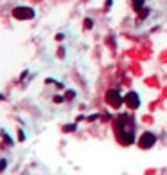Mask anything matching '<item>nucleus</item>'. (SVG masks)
I'll return each instance as SVG.
<instances>
[{
    "label": "nucleus",
    "instance_id": "1a4fd4ad",
    "mask_svg": "<svg viewBox=\"0 0 167 175\" xmlns=\"http://www.w3.org/2000/svg\"><path fill=\"white\" fill-rule=\"evenodd\" d=\"M0 170H6V159L0 161Z\"/></svg>",
    "mask_w": 167,
    "mask_h": 175
},
{
    "label": "nucleus",
    "instance_id": "39448f33",
    "mask_svg": "<svg viewBox=\"0 0 167 175\" xmlns=\"http://www.w3.org/2000/svg\"><path fill=\"white\" fill-rule=\"evenodd\" d=\"M124 103L128 105V108H138L140 107V98L137 92H129V94H126V98H124Z\"/></svg>",
    "mask_w": 167,
    "mask_h": 175
},
{
    "label": "nucleus",
    "instance_id": "20e7f679",
    "mask_svg": "<svg viewBox=\"0 0 167 175\" xmlns=\"http://www.w3.org/2000/svg\"><path fill=\"white\" fill-rule=\"evenodd\" d=\"M13 16H15L16 20H29V18L34 16V11H33L31 7H27V6H20V7H15Z\"/></svg>",
    "mask_w": 167,
    "mask_h": 175
},
{
    "label": "nucleus",
    "instance_id": "423d86ee",
    "mask_svg": "<svg viewBox=\"0 0 167 175\" xmlns=\"http://www.w3.org/2000/svg\"><path fill=\"white\" fill-rule=\"evenodd\" d=\"M133 6H135V11H138V15L144 11V0H133Z\"/></svg>",
    "mask_w": 167,
    "mask_h": 175
},
{
    "label": "nucleus",
    "instance_id": "9d476101",
    "mask_svg": "<svg viewBox=\"0 0 167 175\" xmlns=\"http://www.w3.org/2000/svg\"><path fill=\"white\" fill-rule=\"evenodd\" d=\"M110 6H111V0H106V9H110Z\"/></svg>",
    "mask_w": 167,
    "mask_h": 175
},
{
    "label": "nucleus",
    "instance_id": "f257e3e1",
    "mask_svg": "<svg viewBox=\"0 0 167 175\" xmlns=\"http://www.w3.org/2000/svg\"><path fill=\"white\" fill-rule=\"evenodd\" d=\"M135 119L129 114H119L113 121V132H115V137L119 139L120 145L128 146L135 143Z\"/></svg>",
    "mask_w": 167,
    "mask_h": 175
},
{
    "label": "nucleus",
    "instance_id": "0eeeda50",
    "mask_svg": "<svg viewBox=\"0 0 167 175\" xmlns=\"http://www.w3.org/2000/svg\"><path fill=\"white\" fill-rule=\"evenodd\" d=\"M92 25H93V24H92V20L86 18V20H85V27H86V29H92Z\"/></svg>",
    "mask_w": 167,
    "mask_h": 175
},
{
    "label": "nucleus",
    "instance_id": "7ed1b4c3",
    "mask_svg": "<svg viewBox=\"0 0 167 175\" xmlns=\"http://www.w3.org/2000/svg\"><path fill=\"white\" fill-rule=\"evenodd\" d=\"M106 103L110 107H113V108H119L122 105V96L119 94V90H115V89L108 90L106 92Z\"/></svg>",
    "mask_w": 167,
    "mask_h": 175
},
{
    "label": "nucleus",
    "instance_id": "f03ea898",
    "mask_svg": "<svg viewBox=\"0 0 167 175\" xmlns=\"http://www.w3.org/2000/svg\"><path fill=\"white\" fill-rule=\"evenodd\" d=\"M154 143H156V136H154V134L144 132L142 136H140V139H138V146H140L142 150H149V148L154 146Z\"/></svg>",
    "mask_w": 167,
    "mask_h": 175
},
{
    "label": "nucleus",
    "instance_id": "6e6552de",
    "mask_svg": "<svg viewBox=\"0 0 167 175\" xmlns=\"http://www.w3.org/2000/svg\"><path fill=\"white\" fill-rule=\"evenodd\" d=\"M74 128H76V125H67V127H63L65 132H70V130H74Z\"/></svg>",
    "mask_w": 167,
    "mask_h": 175
}]
</instances>
